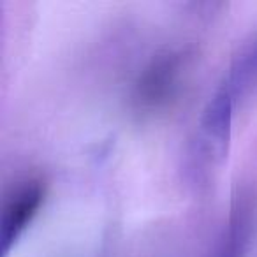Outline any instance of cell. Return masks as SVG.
I'll use <instances>...</instances> for the list:
<instances>
[{"mask_svg": "<svg viewBox=\"0 0 257 257\" xmlns=\"http://www.w3.org/2000/svg\"><path fill=\"white\" fill-rule=\"evenodd\" d=\"M183 58L180 53H166L157 57L141 74L138 83V100L147 107H157L171 99L178 88Z\"/></svg>", "mask_w": 257, "mask_h": 257, "instance_id": "3", "label": "cell"}, {"mask_svg": "<svg viewBox=\"0 0 257 257\" xmlns=\"http://www.w3.org/2000/svg\"><path fill=\"white\" fill-rule=\"evenodd\" d=\"M43 199L44 183L37 176H27L8 190L4 203H2V213H0V252L2 255L9 252L13 243L25 231V227L39 210Z\"/></svg>", "mask_w": 257, "mask_h": 257, "instance_id": "1", "label": "cell"}, {"mask_svg": "<svg viewBox=\"0 0 257 257\" xmlns=\"http://www.w3.org/2000/svg\"><path fill=\"white\" fill-rule=\"evenodd\" d=\"M231 116L232 95L224 86L208 104L203 120H201L199 138H197L199 155H204L206 161H211V164L217 159H220L225 152L229 128H231Z\"/></svg>", "mask_w": 257, "mask_h": 257, "instance_id": "2", "label": "cell"}, {"mask_svg": "<svg viewBox=\"0 0 257 257\" xmlns=\"http://www.w3.org/2000/svg\"><path fill=\"white\" fill-rule=\"evenodd\" d=\"M220 257H236V250L231 248V246H224V250H222Z\"/></svg>", "mask_w": 257, "mask_h": 257, "instance_id": "4", "label": "cell"}]
</instances>
